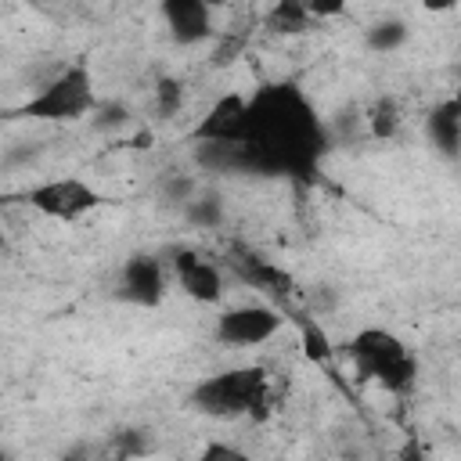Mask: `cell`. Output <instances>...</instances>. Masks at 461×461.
Masks as SVG:
<instances>
[{"label": "cell", "mask_w": 461, "mask_h": 461, "mask_svg": "<svg viewBox=\"0 0 461 461\" xmlns=\"http://www.w3.org/2000/svg\"><path fill=\"white\" fill-rule=\"evenodd\" d=\"M353 364L360 367V375L375 378L378 389L385 393H403L414 378V357L400 346L396 335L382 331V328H367L349 342Z\"/></svg>", "instance_id": "6da1fadb"}, {"label": "cell", "mask_w": 461, "mask_h": 461, "mask_svg": "<svg viewBox=\"0 0 461 461\" xmlns=\"http://www.w3.org/2000/svg\"><path fill=\"white\" fill-rule=\"evenodd\" d=\"M94 108V90H90V72L79 65H65L54 79H47L25 104L22 112L29 119H79Z\"/></svg>", "instance_id": "7a4b0ae2"}, {"label": "cell", "mask_w": 461, "mask_h": 461, "mask_svg": "<svg viewBox=\"0 0 461 461\" xmlns=\"http://www.w3.org/2000/svg\"><path fill=\"white\" fill-rule=\"evenodd\" d=\"M198 407L216 418H241L256 414L259 403H267V378L263 371H223L198 385L194 393Z\"/></svg>", "instance_id": "3957f363"}, {"label": "cell", "mask_w": 461, "mask_h": 461, "mask_svg": "<svg viewBox=\"0 0 461 461\" xmlns=\"http://www.w3.org/2000/svg\"><path fill=\"white\" fill-rule=\"evenodd\" d=\"M281 331V313L263 306V303H245V306H230L216 317V339L220 346H263Z\"/></svg>", "instance_id": "277c9868"}, {"label": "cell", "mask_w": 461, "mask_h": 461, "mask_svg": "<svg viewBox=\"0 0 461 461\" xmlns=\"http://www.w3.org/2000/svg\"><path fill=\"white\" fill-rule=\"evenodd\" d=\"M25 198L32 209H40L43 216H54V220H79L97 205V191L79 176L43 180V184L29 187Z\"/></svg>", "instance_id": "5b68a950"}, {"label": "cell", "mask_w": 461, "mask_h": 461, "mask_svg": "<svg viewBox=\"0 0 461 461\" xmlns=\"http://www.w3.org/2000/svg\"><path fill=\"white\" fill-rule=\"evenodd\" d=\"M173 277L184 288V295L194 299V303H202V306H216L227 295V285H223L220 267L209 263L205 256L191 252V249H180L173 256Z\"/></svg>", "instance_id": "8992f818"}, {"label": "cell", "mask_w": 461, "mask_h": 461, "mask_svg": "<svg viewBox=\"0 0 461 461\" xmlns=\"http://www.w3.org/2000/svg\"><path fill=\"white\" fill-rule=\"evenodd\" d=\"M119 292L130 303H158L166 295V267L155 256H133L119 274Z\"/></svg>", "instance_id": "52a82bcc"}, {"label": "cell", "mask_w": 461, "mask_h": 461, "mask_svg": "<svg viewBox=\"0 0 461 461\" xmlns=\"http://www.w3.org/2000/svg\"><path fill=\"white\" fill-rule=\"evenodd\" d=\"M425 137L432 144L436 155L443 158H457L461 155V108L454 101H443L429 112L425 119Z\"/></svg>", "instance_id": "ba28073f"}, {"label": "cell", "mask_w": 461, "mask_h": 461, "mask_svg": "<svg viewBox=\"0 0 461 461\" xmlns=\"http://www.w3.org/2000/svg\"><path fill=\"white\" fill-rule=\"evenodd\" d=\"M166 22H169V32L176 43L191 47V43H202L216 25H212V7L205 4H169L162 7Z\"/></svg>", "instance_id": "9c48e42d"}, {"label": "cell", "mask_w": 461, "mask_h": 461, "mask_svg": "<svg viewBox=\"0 0 461 461\" xmlns=\"http://www.w3.org/2000/svg\"><path fill=\"white\" fill-rule=\"evenodd\" d=\"M180 216H184V223L194 227V230H220V227L227 223V198H223L216 187H202Z\"/></svg>", "instance_id": "30bf717a"}, {"label": "cell", "mask_w": 461, "mask_h": 461, "mask_svg": "<svg viewBox=\"0 0 461 461\" xmlns=\"http://www.w3.org/2000/svg\"><path fill=\"white\" fill-rule=\"evenodd\" d=\"M411 29L403 18H375L367 29H364V43L375 50V54H393L407 43Z\"/></svg>", "instance_id": "8fae6325"}, {"label": "cell", "mask_w": 461, "mask_h": 461, "mask_svg": "<svg viewBox=\"0 0 461 461\" xmlns=\"http://www.w3.org/2000/svg\"><path fill=\"white\" fill-rule=\"evenodd\" d=\"M198 191H202V184H198V176H191L187 169H173V173H166V176H162V184H158L162 202H166V205H173L176 212H184Z\"/></svg>", "instance_id": "7c38bea8"}, {"label": "cell", "mask_w": 461, "mask_h": 461, "mask_svg": "<svg viewBox=\"0 0 461 461\" xmlns=\"http://www.w3.org/2000/svg\"><path fill=\"white\" fill-rule=\"evenodd\" d=\"M403 115H400V104L393 97H378L367 112H364V126L375 133V137H393L400 130Z\"/></svg>", "instance_id": "4fadbf2b"}, {"label": "cell", "mask_w": 461, "mask_h": 461, "mask_svg": "<svg viewBox=\"0 0 461 461\" xmlns=\"http://www.w3.org/2000/svg\"><path fill=\"white\" fill-rule=\"evenodd\" d=\"M184 83L180 79H162L158 86H155V108H158V115H176L180 108H184Z\"/></svg>", "instance_id": "5bb4252c"}, {"label": "cell", "mask_w": 461, "mask_h": 461, "mask_svg": "<svg viewBox=\"0 0 461 461\" xmlns=\"http://www.w3.org/2000/svg\"><path fill=\"white\" fill-rule=\"evenodd\" d=\"M94 130H104V133H115V130H122L126 122H130V108L126 104H119V101H108V104H101V108H94Z\"/></svg>", "instance_id": "9a60e30c"}, {"label": "cell", "mask_w": 461, "mask_h": 461, "mask_svg": "<svg viewBox=\"0 0 461 461\" xmlns=\"http://www.w3.org/2000/svg\"><path fill=\"white\" fill-rule=\"evenodd\" d=\"M198 461H256L252 454H245L241 447H230V443H205V450H202V457Z\"/></svg>", "instance_id": "2e32d148"}, {"label": "cell", "mask_w": 461, "mask_h": 461, "mask_svg": "<svg viewBox=\"0 0 461 461\" xmlns=\"http://www.w3.org/2000/svg\"><path fill=\"white\" fill-rule=\"evenodd\" d=\"M393 461H429V454L411 439V443H403V447L396 450V457H393Z\"/></svg>", "instance_id": "e0dca14e"}, {"label": "cell", "mask_w": 461, "mask_h": 461, "mask_svg": "<svg viewBox=\"0 0 461 461\" xmlns=\"http://www.w3.org/2000/svg\"><path fill=\"white\" fill-rule=\"evenodd\" d=\"M58 461H90V450H86V447H68Z\"/></svg>", "instance_id": "ac0fdd59"}]
</instances>
